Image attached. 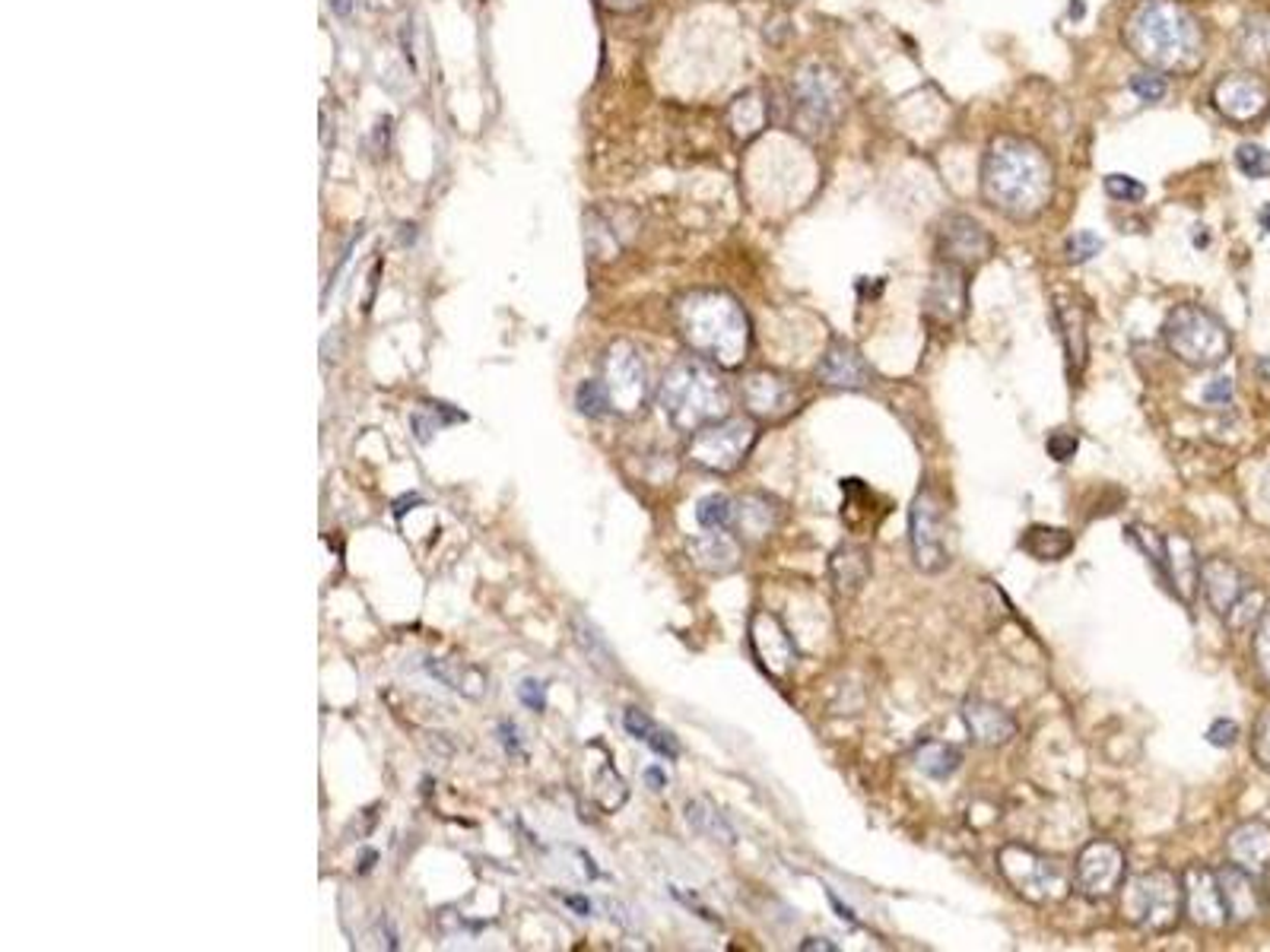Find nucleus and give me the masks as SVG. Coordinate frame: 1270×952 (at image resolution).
<instances>
[{
  "label": "nucleus",
  "instance_id": "f257e3e1",
  "mask_svg": "<svg viewBox=\"0 0 1270 952\" xmlns=\"http://www.w3.org/2000/svg\"><path fill=\"white\" fill-rule=\"evenodd\" d=\"M1054 169L1029 140L997 137L982 163V197L1007 220H1036L1051 200Z\"/></svg>",
  "mask_w": 1270,
  "mask_h": 952
},
{
  "label": "nucleus",
  "instance_id": "f03ea898",
  "mask_svg": "<svg viewBox=\"0 0 1270 952\" xmlns=\"http://www.w3.org/2000/svg\"><path fill=\"white\" fill-rule=\"evenodd\" d=\"M674 324L689 353L718 369H740L750 356V318L725 289H689L674 302Z\"/></svg>",
  "mask_w": 1270,
  "mask_h": 952
},
{
  "label": "nucleus",
  "instance_id": "7ed1b4c3",
  "mask_svg": "<svg viewBox=\"0 0 1270 952\" xmlns=\"http://www.w3.org/2000/svg\"><path fill=\"white\" fill-rule=\"evenodd\" d=\"M1125 45L1153 70L1191 74L1204 61V29L1176 0H1144L1125 23Z\"/></svg>",
  "mask_w": 1270,
  "mask_h": 952
},
{
  "label": "nucleus",
  "instance_id": "20e7f679",
  "mask_svg": "<svg viewBox=\"0 0 1270 952\" xmlns=\"http://www.w3.org/2000/svg\"><path fill=\"white\" fill-rule=\"evenodd\" d=\"M657 404L680 432H699L708 423L731 416V391L711 366L699 356L677 359L657 384Z\"/></svg>",
  "mask_w": 1270,
  "mask_h": 952
},
{
  "label": "nucleus",
  "instance_id": "39448f33",
  "mask_svg": "<svg viewBox=\"0 0 1270 952\" xmlns=\"http://www.w3.org/2000/svg\"><path fill=\"white\" fill-rule=\"evenodd\" d=\"M788 103L791 127L807 140H823L839 127L848 109V92L829 64L803 61L788 80Z\"/></svg>",
  "mask_w": 1270,
  "mask_h": 952
},
{
  "label": "nucleus",
  "instance_id": "423d86ee",
  "mask_svg": "<svg viewBox=\"0 0 1270 952\" xmlns=\"http://www.w3.org/2000/svg\"><path fill=\"white\" fill-rule=\"evenodd\" d=\"M1122 918L1144 933L1176 930L1185 915V886L1173 870H1144L1122 883Z\"/></svg>",
  "mask_w": 1270,
  "mask_h": 952
},
{
  "label": "nucleus",
  "instance_id": "0eeeda50",
  "mask_svg": "<svg viewBox=\"0 0 1270 952\" xmlns=\"http://www.w3.org/2000/svg\"><path fill=\"white\" fill-rule=\"evenodd\" d=\"M1162 340L1179 363L1191 369H1213L1223 366L1233 353V334L1213 312L1201 306H1176L1165 315Z\"/></svg>",
  "mask_w": 1270,
  "mask_h": 952
},
{
  "label": "nucleus",
  "instance_id": "6e6552de",
  "mask_svg": "<svg viewBox=\"0 0 1270 952\" xmlns=\"http://www.w3.org/2000/svg\"><path fill=\"white\" fill-rule=\"evenodd\" d=\"M997 870L1007 886L1033 905H1057L1074 892V867L1016 841L997 850Z\"/></svg>",
  "mask_w": 1270,
  "mask_h": 952
},
{
  "label": "nucleus",
  "instance_id": "1a4fd4ad",
  "mask_svg": "<svg viewBox=\"0 0 1270 952\" xmlns=\"http://www.w3.org/2000/svg\"><path fill=\"white\" fill-rule=\"evenodd\" d=\"M911 562L925 575H937L953 562V518L943 495L934 486H922L908 512Z\"/></svg>",
  "mask_w": 1270,
  "mask_h": 952
},
{
  "label": "nucleus",
  "instance_id": "9d476101",
  "mask_svg": "<svg viewBox=\"0 0 1270 952\" xmlns=\"http://www.w3.org/2000/svg\"><path fill=\"white\" fill-rule=\"evenodd\" d=\"M759 441V423L753 416H725L689 435L686 458L708 473H734L746 464Z\"/></svg>",
  "mask_w": 1270,
  "mask_h": 952
},
{
  "label": "nucleus",
  "instance_id": "9b49d317",
  "mask_svg": "<svg viewBox=\"0 0 1270 952\" xmlns=\"http://www.w3.org/2000/svg\"><path fill=\"white\" fill-rule=\"evenodd\" d=\"M600 372H603L600 381L606 387V397H610V407H614V413L636 416V413L645 410L648 397H651L648 366H645L642 353L629 340H617V343L606 346Z\"/></svg>",
  "mask_w": 1270,
  "mask_h": 952
},
{
  "label": "nucleus",
  "instance_id": "f8f14e48",
  "mask_svg": "<svg viewBox=\"0 0 1270 952\" xmlns=\"http://www.w3.org/2000/svg\"><path fill=\"white\" fill-rule=\"evenodd\" d=\"M740 397H743L746 416H753L759 426H766V423H769V426L785 423V420H791V416L800 410V404H803L800 384H797L791 375H782V372H772V369L750 372V375L740 381Z\"/></svg>",
  "mask_w": 1270,
  "mask_h": 952
},
{
  "label": "nucleus",
  "instance_id": "ddd939ff",
  "mask_svg": "<svg viewBox=\"0 0 1270 952\" xmlns=\"http://www.w3.org/2000/svg\"><path fill=\"white\" fill-rule=\"evenodd\" d=\"M1125 873H1128L1125 847L1108 838H1096L1074 861V889L1093 901H1102L1122 889Z\"/></svg>",
  "mask_w": 1270,
  "mask_h": 952
},
{
  "label": "nucleus",
  "instance_id": "4468645a",
  "mask_svg": "<svg viewBox=\"0 0 1270 952\" xmlns=\"http://www.w3.org/2000/svg\"><path fill=\"white\" fill-rule=\"evenodd\" d=\"M746 638H750V651H753L756 664L762 667V673L772 676L775 683H788L800 655H797L794 635L785 629V623L769 610H753Z\"/></svg>",
  "mask_w": 1270,
  "mask_h": 952
},
{
  "label": "nucleus",
  "instance_id": "2eb2a0df",
  "mask_svg": "<svg viewBox=\"0 0 1270 952\" xmlns=\"http://www.w3.org/2000/svg\"><path fill=\"white\" fill-rule=\"evenodd\" d=\"M994 255V238L991 232L969 213H950L940 229H937V258L940 264L959 267V270H976Z\"/></svg>",
  "mask_w": 1270,
  "mask_h": 952
},
{
  "label": "nucleus",
  "instance_id": "dca6fc26",
  "mask_svg": "<svg viewBox=\"0 0 1270 952\" xmlns=\"http://www.w3.org/2000/svg\"><path fill=\"white\" fill-rule=\"evenodd\" d=\"M1182 886H1185V915L1191 924L1204 927V930H1219L1230 924L1226 915V901H1223V889H1219L1216 870H1207L1201 864L1188 867L1182 873Z\"/></svg>",
  "mask_w": 1270,
  "mask_h": 952
},
{
  "label": "nucleus",
  "instance_id": "f3484780",
  "mask_svg": "<svg viewBox=\"0 0 1270 952\" xmlns=\"http://www.w3.org/2000/svg\"><path fill=\"white\" fill-rule=\"evenodd\" d=\"M817 378H820V384H826V387L864 391V387L874 384V369L868 366V359L860 356V349H857L851 340L836 337V340L826 346V353H823V359H820V366H817Z\"/></svg>",
  "mask_w": 1270,
  "mask_h": 952
},
{
  "label": "nucleus",
  "instance_id": "a211bd4d",
  "mask_svg": "<svg viewBox=\"0 0 1270 952\" xmlns=\"http://www.w3.org/2000/svg\"><path fill=\"white\" fill-rule=\"evenodd\" d=\"M965 306H969V280H965V270L940 264L931 273L928 292H925V315L934 324H956L965 315Z\"/></svg>",
  "mask_w": 1270,
  "mask_h": 952
},
{
  "label": "nucleus",
  "instance_id": "6ab92c4d",
  "mask_svg": "<svg viewBox=\"0 0 1270 952\" xmlns=\"http://www.w3.org/2000/svg\"><path fill=\"white\" fill-rule=\"evenodd\" d=\"M1267 86L1251 74H1230L1213 86V103L1230 121L1248 124L1267 109Z\"/></svg>",
  "mask_w": 1270,
  "mask_h": 952
},
{
  "label": "nucleus",
  "instance_id": "aec40b11",
  "mask_svg": "<svg viewBox=\"0 0 1270 952\" xmlns=\"http://www.w3.org/2000/svg\"><path fill=\"white\" fill-rule=\"evenodd\" d=\"M785 521V506L775 495L766 492H746L734 498V530L743 543H762L769 540Z\"/></svg>",
  "mask_w": 1270,
  "mask_h": 952
},
{
  "label": "nucleus",
  "instance_id": "412c9836",
  "mask_svg": "<svg viewBox=\"0 0 1270 952\" xmlns=\"http://www.w3.org/2000/svg\"><path fill=\"white\" fill-rule=\"evenodd\" d=\"M959 715H962V724H965V730H969L972 743H979V746L994 749V746H1004V743H1010L1016 737V718L1007 709H1000L997 701L965 698Z\"/></svg>",
  "mask_w": 1270,
  "mask_h": 952
},
{
  "label": "nucleus",
  "instance_id": "4be33fe9",
  "mask_svg": "<svg viewBox=\"0 0 1270 952\" xmlns=\"http://www.w3.org/2000/svg\"><path fill=\"white\" fill-rule=\"evenodd\" d=\"M1159 575H1162V581L1168 587H1173L1176 597H1182L1185 604H1191L1194 587H1197V575H1201V559L1194 556L1191 540H1185L1182 533H1173V537L1162 540Z\"/></svg>",
  "mask_w": 1270,
  "mask_h": 952
},
{
  "label": "nucleus",
  "instance_id": "5701e85b",
  "mask_svg": "<svg viewBox=\"0 0 1270 952\" xmlns=\"http://www.w3.org/2000/svg\"><path fill=\"white\" fill-rule=\"evenodd\" d=\"M1197 587L1204 590V600L1216 616H1226L1236 600L1251 587L1248 578L1230 562V559H1207L1201 562Z\"/></svg>",
  "mask_w": 1270,
  "mask_h": 952
},
{
  "label": "nucleus",
  "instance_id": "b1692460",
  "mask_svg": "<svg viewBox=\"0 0 1270 952\" xmlns=\"http://www.w3.org/2000/svg\"><path fill=\"white\" fill-rule=\"evenodd\" d=\"M1226 858L1230 864L1242 867L1251 876H1261L1270 870V826L1261 819H1248L1236 826L1226 838Z\"/></svg>",
  "mask_w": 1270,
  "mask_h": 952
},
{
  "label": "nucleus",
  "instance_id": "393cba45",
  "mask_svg": "<svg viewBox=\"0 0 1270 952\" xmlns=\"http://www.w3.org/2000/svg\"><path fill=\"white\" fill-rule=\"evenodd\" d=\"M591 756H594L591 749H585L588 797L594 800V804H597L603 813H617V810L626 804L629 787H626V781L620 778V772L614 769V759H610V753H606L603 746H600V759H591Z\"/></svg>",
  "mask_w": 1270,
  "mask_h": 952
},
{
  "label": "nucleus",
  "instance_id": "a878e982",
  "mask_svg": "<svg viewBox=\"0 0 1270 952\" xmlns=\"http://www.w3.org/2000/svg\"><path fill=\"white\" fill-rule=\"evenodd\" d=\"M871 549L860 543H842L829 556V578L839 597H857L871 581Z\"/></svg>",
  "mask_w": 1270,
  "mask_h": 952
},
{
  "label": "nucleus",
  "instance_id": "bb28decb",
  "mask_svg": "<svg viewBox=\"0 0 1270 952\" xmlns=\"http://www.w3.org/2000/svg\"><path fill=\"white\" fill-rule=\"evenodd\" d=\"M1216 879H1219V889H1223L1230 924H1248L1251 918L1261 915V892L1251 873H1245L1236 864H1226L1223 870H1216Z\"/></svg>",
  "mask_w": 1270,
  "mask_h": 952
},
{
  "label": "nucleus",
  "instance_id": "cd10ccee",
  "mask_svg": "<svg viewBox=\"0 0 1270 952\" xmlns=\"http://www.w3.org/2000/svg\"><path fill=\"white\" fill-rule=\"evenodd\" d=\"M1054 318H1057L1061 340H1064L1067 369H1071V378H1080V372L1086 369V353H1090L1086 312H1083V306L1074 302V298H1057V302H1054Z\"/></svg>",
  "mask_w": 1270,
  "mask_h": 952
},
{
  "label": "nucleus",
  "instance_id": "c85d7f7f",
  "mask_svg": "<svg viewBox=\"0 0 1270 952\" xmlns=\"http://www.w3.org/2000/svg\"><path fill=\"white\" fill-rule=\"evenodd\" d=\"M689 556L702 572L728 575L740 566V543L728 530H705L689 540Z\"/></svg>",
  "mask_w": 1270,
  "mask_h": 952
},
{
  "label": "nucleus",
  "instance_id": "c756f323",
  "mask_svg": "<svg viewBox=\"0 0 1270 952\" xmlns=\"http://www.w3.org/2000/svg\"><path fill=\"white\" fill-rule=\"evenodd\" d=\"M769 124V103L759 89H746L731 98L728 106V127L740 143H750Z\"/></svg>",
  "mask_w": 1270,
  "mask_h": 952
},
{
  "label": "nucleus",
  "instance_id": "7c9ffc66",
  "mask_svg": "<svg viewBox=\"0 0 1270 952\" xmlns=\"http://www.w3.org/2000/svg\"><path fill=\"white\" fill-rule=\"evenodd\" d=\"M1020 549L1036 562H1061L1074 553V533L1064 527L1033 524L1020 537Z\"/></svg>",
  "mask_w": 1270,
  "mask_h": 952
},
{
  "label": "nucleus",
  "instance_id": "2f4dec72",
  "mask_svg": "<svg viewBox=\"0 0 1270 952\" xmlns=\"http://www.w3.org/2000/svg\"><path fill=\"white\" fill-rule=\"evenodd\" d=\"M683 816H686V823L693 826V832H699L702 838L722 841V844H734V841H737V832L731 829V823H728V819L722 816V810L711 804V800H705V797L686 800Z\"/></svg>",
  "mask_w": 1270,
  "mask_h": 952
},
{
  "label": "nucleus",
  "instance_id": "473e14b6",
  "mask_svg": "<svg viewBox=\"0 0 1270 952\" xmlns=\"http://www.w3.org/2000/svg\"><path fill=\"white\" fill-rule=\"evenodd\" d=\"M962 766V753L953 743L943 740H925L919 749H914V769L922 775L934 778V781H947L959 772Z\"/></svg>",
  "mask_w": 1270,
  "mask_h": 952
},
{
  "label": "nucleus",
  "instance_id": "72a5a7b5",
  "mask_svg": "<svg viewBox=\"0 0 1270 952\" xmlns=\"http://www.w3.org/2000/svg\"><path fill=\"white\" fill-rule=\"evenodd\" d=\"M623 727H626V733L629 737H636L639 743H645V746H651L657 756H665V759H677L680 756V743H677V737L671 733V730H665V727H657L642 709H626V715H623Z\"/></svg>",
  "mask_w": 1270,
  "mask_h": 952
},
{
  "label": "nucleus",
  "instance_id": "f704fd0d",
  "mask_svg": "<svg viewBox=\"0 0 1270 952\" xmlns=\"http://www.w3.org/2000/svg\"><path fill=\"white\" fill-rule=\"evenodd\" d=\"M426 673H429L432 680H439L442 686H448V689H454V692H464V695H471V698H477V695L486 692V676H483L477 667H464V664H457V661L429 658V661H426Z\"/></svg>",
  "mask_w": 1270,
  "mask_h": 952
},
{
  "label": "nucleus",
  "instance_id": "c9c22d12",
  "mask_svg": "<svg viewBox=\"0 0 1270 952\" xmlns=\"http://www.w3.org/2000/svg\"><path fill=\"white\" fill-rule=\"evenodd\" d=\"M696 521L702 530H734V498L711 492L699 498L696 506Z\"/></svg>",
  "mask_w": 1270,
  "mask_h": 952
},
{
  "label": "nucleus",
  "instance_id": "e433bc0d",
  "mask_svg": "<svg viewBox=\"0 0 1270 952\" xmlns=\"http://www.w3.org/2000/svg\"><path fill=\"white\" fill-rule=\"evenodd\" d=\"M1264 604H1267V597H1264V590H1258V587H1248L1236 604L1230 607V613L1223 616L1226 619V626L1230 629H1236V632H1242V629H1248V626H1254L1261 616H1264Z\"/></svg>",
  "mask_w": 1270,
  "mask_h": 952
},
{
  "label": "nucleus",
  "instance_id": "4c0bfd02",
  "mask_svg": "<svg viewBox=\"0 0 1270 952\" xmlns=\"http://www.w3.org/2000/svg\"><path fill=\"white\" fill-rule=\"evenodd\" d=\"M575 404H578V410H582L585 416H594V420H597V416H606V413H614V407H610V397H606V387H603L600 378L578 384Z\"/></svg>",
  "mask_w": 1270,
  "mask_h": 952
},
{
  "label": "nucleus",
  "instance_id": "58836bf2",
  "mask_svg": "<svg viewBox=\"0 0 1270 952\" xmlns=\"http://www.w3.org/2000/svg\"><path fill=\"white\" fill-rule=\"evenodd\" d=\"M1236 166L1242 169V175L1248 178H1267L1270 175V153L1258 143H1242L1236 149Z\"/></svg>",
  "mask_w": 1270,
  "mask_h": 952
},
{
  "label": "nucleus",
  "instance_id": "ea45409f",
  "mask_svg": "<svg viewBox=\"0 0 1270 952\" xmlns=\"http://www.w3.org/2000/svg\"><path fill=\"white\" fill-rule=\"evenodd\" d=\"M1105 194L1111 200H1122V204H1137V200L1147 197V187L1131 175H1108L1105 178Z\"/></svg>",
  "mask_w": 1270,
  "mask_h": 952
},
{
  "label": "nucleus",
  "instance_id": "a19ab883",
  "mask_svg": "<svg viewBox=\"0 0 1270 952\" xmlns=\"http://www.w3.org/2000/svg\"><path fill=\"white\" fill-rule=\"evenodd\" d=\"M1099 248H1102V241H1099V235H1093V232H1074L1071 238H1067V261L1071 264H1083V261H1090L1093 255H1099Z\"/></svg>",
  "mask_w": 1270,
  "mask_h": 952
},
{
  "label": "nucleus",
  "instance_id": "79ce46f5",
  "mask_svg": "<svg viewBox=\"0 0 1270 952\" xmlns=\"http://www.w3.org/2000/svg\"><path fill=\"white\" fill-rule=\"evenodd\" d=\"M1254 661L1261 676L1270 683V610L1258 619V632H1254Z\"/></svg>",
  "mask_w": 1270,
  "mask_h": 952
},
{
  "label": "nucleus",
  "instance_id": "37998d69",
  "mask_svg": "<svg viewBox=\"0 0 1270 952\" xmlns=\"http://www.w3.org/2000/svg\"><path fill=\"white\" fill-rule=\"evenodd\" d=\"M572 626H575L578 644H582V647L588 651V655H591V658H600V664H606V661H614V658H610V651H606V644L600 641V635H597V632L591 629V623H585L582 616H575V623H572Z\"/></svg>",
  "mask_w": 1270,
  "mask_h": 952
},
{
  "label": "nucleus",
  "instance_id": "c03bdc74",
  "mask_svg": "<svg viewBox=\"0 0 1270 952\" xmlns=\"http://www.w3.org/2000/svg\"><path fill=\"white\" fill-rule=\"evenodd\" d=\"M518 698H521L525 709L543 715V712H546V683H543V680H534V676L521 680V683H518Z\"/></svg>",
  "mask_w": 1270,
  "mask_h": 952
},
{
  "label": "nucleus",
  "instance_id": "a18cd8bd",
  "mask_svg": "<svg viewBox=\"0 0 1270 952\" xmlns=\"http://www.w3.org/2000/svg\"><path fill=\"white\" fill-rule=\"evenodd\" d=\"M1045 448H1048V455H1051L1057 464H1064V461H1071V458L1077 455L1080 441H1077V435H1071V432H1054V435H1048Z\"/></svg>",
  "mask_w": 1270,
  "mask_h": 952
},
{
  "label": "nucleus",
  "instance_id": "49530a36",
  "mask_svg": "<svg viewBox=\"0 0 1270 952\" xmlns=\"http://www.w3.org/2000/svg\"><path fill=\"white\" fill-rule=\"evenodd\" d=\"M1131 89L1144 98V103H1159L1165 95V80L1159 74H1140L1131 80Z\"/></svg>",
  "mask_w": 1270,
  "mask_h": 952
},
{
  "label": "nucleus",
  "instance_id": "de8ad7c7",
  "mask_svg": "<svg viewBox=\"0 0 1270 952\" xmlns=\"http://www.w3.org/2000/svg\"><path fill=\"white\" fill-rule=\"evenodd\" d=\"M1236 740H1239V724L1230 721V718H1216V721L1207 727V743H1213V746H1219V749L1233 746Z\"/></svg>",
  "mask_w": 1270,
  "mask_h": 952
},
{
  "label": "nucleus",
  "instance_id": "09e8293b",
  "mask_svg": "<svg viewBox=\"0 0 1270 952\" xmlns=\"http://www.w3.org/2000/svg\"><path fill=\"white\" fill-rule=\"evenodd\" d=\"M499 743H502V749L508 756H521L525 759V740H521V730H518V724L515 721H499Z\"/></svg>",
  "mask_w": 1270,
  "mask_h": 952
},
{
  "label": "nucleus",
  "instance_id": "8fccbe9b",
  "mask_svg": "<svg viewBox=\"0 0 1270 952\" xmlns=\"http://www.w3.org/2000/svg\"><path fill=\"white\" fill-rule=\"evenodd\" d=\"M426 407H429V404H426ZM442 426H445V420H432V407L414 413V432H417V441H423V444H426Z\"/></svg>",
  "mask_w": 1270,
  "mask_h": 952
},
{
  "label": "nucleus",
  "instance_id": "3c124183",
  "mask_svg": "<svg viewBox=\"0 0 1270 952\" xmlns=\"http://www.w3.org/2000/svg\"><path fill=\"white\" fill-rule=\"evenodd\" d=\"M1254 753L1270 769V712H1264V718L1254 727Z\"/></svg>",
  "mask_w": 1270,
  "mask_h": 952
},
{
  "label": "nucleus",
  "instance_id": "603ef678",
  "mask_svg": "<svg viewBox=\"0 0 1270 952\" xmlns=\"http://www.w3.org/2000/svg\"><path fill=\"white\" fill-rule=\"evenodd\" d=\"M1204 400L1207 404H1230L1233 400V381L1230 378H1216L1204 387Z\"/></svg>",
  "mask_w": 1270,
  "mask_h": 952
},
{
  "label": "nucleus",
  "instance_id": "864d4df0",
  "mask_svg": "<svg viewBox=\"0 0 1270 952\" xmlns=\"http://www.w3.org/2000/svg\"><path fill=\"white\" fill-rule=\"evenodd\" d=\"M597 4L606 10V13H636V10H642L648 0H597Z\"/></svg>",
  "mask_w": 1270,
  "mask_h": 952
},
{
  "label": "nucleus",
  "instance_id": "5fc2aeb1",
  "mask_svg": "<svg viewBox=\"0 0 1270 952\" xmlns=\"http://www.w3.org/2000/svg\"><path fill=\"white\" fill-rule=\"evenodd\" d=\"M563 901H566V905H569L575 915H582V918H591V912H594L591 898H585V895H563Z\"/></svg>",
  "mask_w": 1270,
  "mask_h": 952
},
{
  "label": "nucleus",
  "instance_id": "6e6d98bb",
  "mask_svg": "<svg viewBox=\"0 0 1270 952\" xmlns=\"http://www.w3.org/2000/svg\"><path fill=\"white\" fill-rule=\"evenodd\" d=\"M797 949H800V952H817V949H820V952H836L839 946H836V943H829L826 936H807V940H803Z\"/></svg>",
  "mask_w": 1270,
  "mask_h": 952
},
{
  "label": "nucleus",
  "instance_id": "4d7b16f0",
  "mask_svg": "<svg viewBox=\"0 0 1270 952\" xmlns=\"http://www.w3.org/2000/svg\"><path fill=\"white\" fill-rule=\"evenodd\" d=\"M645 781H648V787H651V790H665V787H668V775L660 772L657 766L645 769Z\"/></svg>",
  "mask_w": 1270,
  "mask_h": 952
},
{
  "label": "nucleus",
  "instance_id": "13d9d810",
  "mask_svg": "<svg viewBox=\"0 0 1270 952\" xmlns=\"http://www.w3.org/2000/svg\"><path fill=\"white\" fill-rule=\"evenodd\" d=\"M826 895H829V901H832V908H836V912H839V918H842V921H848V924H857V918H854V912H851V908H848V905H842V901H839V898H836V892H826Z\"/></svg>",
  "mask_w": 1270,
  "mask_h": 952
},
{
  "label": "nucleus",
  "instance_id": "bf43d9fd",
  "mask_svg": "<svg viewBox=\"0 0 1270 952\" xmlns=\"http://www.w3.org/2000/svg\"><path fill=\"white\" fill-rule=\"evenodd\" d=\"M382 927H385V936H388V949H397V946H400V943H397V930H394V924H391L388 915L382 918Z\"/></svg>",
  "mask_w": 1270,
  "mask_h": 952
},
{
  "label": "nucleus",
  "instance_id": "052dcab7",
  "mask_svg": "<svg viewBox=\"0 0 1270 952\" xmlns=\"http://www.w3.org/2000/svg\"><path fill=\"white\" fill-rule=\"evenodd\" d=\"M375 861H378V850H363V864H360V873H369V870L375 867Z\"/></svg>",
  "mask_w": 1270,
  "mask_h": 952
},
{
  "label": "nucleus",
  "instance_id": "680f3d73",
  "mask_svg": "<svg viewBox=\"0 0 1270 952\" xmlns=\"http://www.w3.org/2000/svg\"><path fill=\"white\" fill-rule=\"evenodd\" d=\"M331 4V10L337 13V17H346L349 10H352V0H328Z\"/></svg>",
  "mask_w": 1270,
  "mask_h": 952
},
{
  "label": "nucleus",
  "instance_id": "e2e57ef3",
  "mask_svg": "<svg viewBox=\"0 0 1270 952\" xmlns=\"http://www.w3.org/2000/svg\"><path fill=\"white\" fill-rule=\"evenodd\" d=\"M1261 226H1264V229L1270 232V204H1267V207L1261 210Z\"/></svg>",
  "mask_w": 1270,
  "mask_h": 952
}]
</instances>
